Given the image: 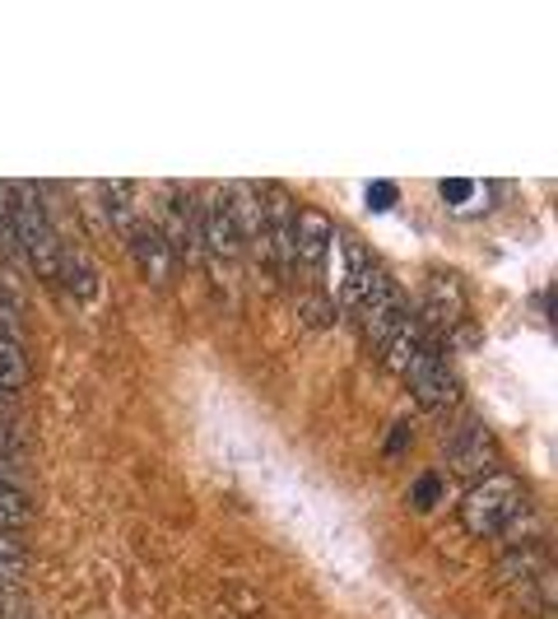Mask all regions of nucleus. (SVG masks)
I'll return each instance as SVG.
<instances>
[{
    "mask_svg": "<svg viewBox=\"0 0 558 619\" xmlns=\"http://www.w3.org/2000/svg\"><path fill=\"white\" fill-rule=\"evenodd\" d=\"M418 345H424V326H418L414 307H405V313H400V321L387 331V340L377 345V359H381V364H387L391 373H405L410 359L418 354Z\"/></svg>",
    "mask_w": 558,
    "mask_h": 619,
    "instance_id": "9",
    "label": "nucleus"
},
{
    "mask_svg": "<svg viewBox=\"0 0 558 619\" xmlns=\"http://www.w3.org/2000/svg\"><path fill=\"white\" fill-rule=\"evenodd\" d=\"M330 243H336V223H330V215H322L317 205L299 210V219H293V266L322 275Z\"/></svg>",
    "mask_w": 558,
    "mask_h": 619,
    "instance_id": "6",
    "label": "nucleus"
},
{
    "mask_svg": "<svg viewBox=\"0 0 558 619\" xmlns=\"http://www.w3.org/2000/svg\"><path fill=\"white\" fill-rule=\"evenodd\" d=\"M33 522V503L20 485H0V531H24Z\"/></svg>",
    "mask_w": 558,
    "mask_h": 619,
    "instance_id": "17",
    "label": "nucleus"
},
{
    "mask_svg": "<svg viewBox=\"0 0 558 619\" xmlns=\"http://www.w3.org/2000/svg\"><path fill=\"white\" fill-rule=\"evenodd\" d=\"M405 377V387H410V397L424 405V410H433V415H442V410H457L461 405V377H457V368H451V359H447V350H438V345H418V354L410 359V368L400 373Z\"/></svg>",
    "mask_w": 558,
    "mask_h": 619,
    "instance_id": "3",
    "label": "nucleus"
},
{
    "mask_svg": "<svg viewBox=\"0 0 558 619\" xmlns=\"http://www.w3.org/2000/svg\"><path fill=\"white\" fill-rule=\"evenodd\" d=\"M131 247H135L140 275H145V284H149V289H168L172 280H178V252L163 243V233L154 229V223H135Z\"/></svg>",
    "mask_w": 558,
    "mask_h": 619,
    "instance_id": "7",
    "label": "nucleus"
},
{
    "mask_svg": "<svg viewBox=\"0 0 558 619\" xmlns=\"http://www.w3.org/2000/svg\"><path fill=\"white\" fill-rule=\"evenodd\" d=\"M502 582H521V578H539L549 573V545L545 541H508V549H502V563H498Z\"/></svg>",
    "mask_w": 558,
    "mask_h": 619,
    "instance_id": "12",
    "label": "nucleus"
},
{
    "mask_svg": "<svg viewBox=\"0 0 558 619\" xmlns=\"http://www.w3.org/2000/svg\"><path fill=\"white\" fill-rule=\"evenodd\" d=\"M299 321L307 331H330V326H336V299L322 294V289H307L299 299Z\"/></svg>",
    "mask_w": 558,
    "mask_h": 619,
    "instance_id": "16",
    "label": "nucleus"
},
{
    "mask_svg": "<svg viewBox=\"0 0 558 619\" xmlns=\"http://www.w3.org/2000/svg\"><path fill=\"white\" fill-rule=\"evenodd\" d=\"M28 569V549L14 531H0V592H14Z\"/></svg>",
    "mask_w": 558,
    "mask_h": 619,
    "instance_id": "15",
    "label": "nucleus"
},
{
    "mask_svg": "<svg viewBox=\"0 0 558 619\" xmlns=\"http://www.w3.org/2000/svg\"><path fill=\"white\" fill-rule=\"evenodd\" d=\"M0 223H14V182H0Z\"/></svg>",
    "mask_w": 558,
    "mask_h": 619,
    "instance_id": "18",
    "label": "nucleus"
},
{
    "mask_svg": "<svg viewBox=\"0 0 558 619\" xmlns=\"http://www.w3.org/2000/svg\"><path fill=\"white\" fill-rule=\"evenodd\" d=\"M205 252H215L219 262H238V256L247 252L242 247V238H238V223L229 215V205L219 201V192L205 205Z\"/></svg>",
    "mask_w": 558,
    "mask_h": 619,
    "instance_id": "10",
    "label": "nucleus"
},
{
    "mask_svg": "<svg viewBox=\"0 0 558 619\" xmlns=\"http://www.w3.org/2000/svg\"><path fill=\"white\" fill-rule=\"evenodd\" d=\"M5 452H10V447H0V485H14V461Z\"/></svg>",
    "mask_w": 558,
    "mask_h": 619,
    "instance_id": "19",
    "label": "nucleus"
},
{
    "mask_svg": "<svg viewBox=\"0 0 558 619\" xmlns=\"http://www.w3.org/2000/svg\"><path fill=\"white\" fill-rule=\"evenodd\" d=\"M447 466L457 471L465 485H475L488 471H498V442L488 434V424L480 415H470V410H461V420L447 438Z\"/></svg>",
    "mask_w": 558,
    "mask_h": 619,
    "instance_id": "4",
    "label": "nucleus"
},
{
    "mask_svg": "<svg viewBox=\"0 0 558 619\" xmlns=\"http://www.w3.org/2000/svg\"><path fill=\"white\" fill-rule=\"evenodd\" d=\"M154 229H159L163 243L178 252V262L196 266L205 256V205L191 186H178V192H172V201L163 205V219L154 223Z\"/></svg>",
    "mask_w": 558,
    "mask_h": 619,
    "instance_id": "5",
    "label": "nucleus"
},
{
    "mask_svg": "<svg viewBox=\"0 0 558 619\" xmlns=\"http://www.w3.org/2000/svg\"><path fill=\"white\" fill-rule=\"evenodd\" d=\"M14 247L24 252L28 270L38 275L43 284L57 289L61 238H57V223H51V210H47L38 182H20V186H14Z\"/></svg>",
    "mask_w": 558,
    "mask_h": 619,
    "instance_id": "2",
    "label": "nucleus"
},
{
    "mask_svg": "<svg viewBox=\"0 0 558 619\" xmlns=\"http://www.w3.org/2000/svg\"><path fill=\"white\" fill-rule=\"evenodd\" d=\"M33 377V359L14 336L0 331V391H24Z\"/></svg>",
    "mask_w": 558,
    "mask_h": 619,
    "instance_id": "13",
    "label": "nucleus"
},
{
    "mask_svg": "<svg viewBox=\"0 0 558 619\" xmlns=\"http://www.w3.org/2000/svg\"><path fill=\"white\" fill-rule=\"evenodd\" d=\"M57 284L65 289L75 303H94L98 299V289H102V280H98V266L89 262L84 252H75V247H61V270H57Z\"/></svg>",
    "mask_w": 558,
    "mask_h": 619,
    "instance_id": "11",
    "label": "nucleus"
},
{
    "mask_svg": "<svg viewBox=\"0 0 558 619\" xmlns=\"http://www.w3.org/2000/svg\"><path fill=\"white\" fill-rule=\"evenodd\" d=\"M135 192H131V182H102V210H108V219L117 223V233L121 238H131L135 233Z\"/></svg>",
    "mask_w": 558,
    "mask_h": 619,
    "instance_id": "14",
    "label": "nucleus"
},
{
    "mask_svg": "<svg viewBox=\"0 0 558 619\" xmlns=\"http://www.w3.org/2000/svg\"><path fill=\"white\" fill-rule=\"evenodd\" d=\"M526 518H531V489L508 471H488L461 498V526L480 541H517Z\"/></svg>",
    "mask_w": 558,
    "mask_h": 619,
    "instance_id": "1",
    "label": "nucleus"
},
{
    "mask_svg": "<svg viewBox=\"0 0 558 619\" xmlns=\"http://www.w3.org/2000/svg\"><path fill=\"white\" fill-rule=\"evenodd\" d=\"M219 201L229 205V215H233V223H238V238H242V247H252V243H260V238H266L256 186H247V182H223V186H219Z\"/></svg>",
    "mask_w": 558,
    "mask_h": 619,
    "instance_id": "8",
    "label": "nucleus"
}]
</instances>
